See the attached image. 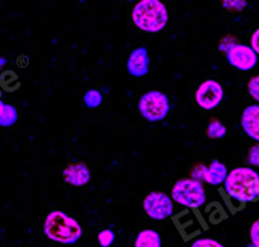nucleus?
<instances>
[{
    "label": "nucleus",
    "instance_id": "nucleus-25",
    "mask_svg": "<svg viewBox=\"0 0 259 247\" xmlns=\"http://www.w3.org/2000/svg\"><path fill=\"white\" fill-rule=\"evenodd\" d=\"M6 65V59L5 58H0V71H2V68Z\"/></svg>",
    "mask_w": 259,
    "mask_h": 247
},
{
    "label": "nucleus",
    "instance_id": "nucleus-23",
    "mask_svg": "<svg viewBox=\"0 0 259 247\" xmlns=\"http://www.w3.org/2000/svg\"><path fill=\"white\" fill-rule=\"evenodd\" d=\"M250 47L255 50V53L259 56V27L252 33V36H250Z\"/></svg>",
    "mask_w": 259,
    "mask_h": 247
},
{
    "label": "nucleus",
    "instance_id": "nucleus-7",
    "mask_svg": "<svg viewBox=\"0 0 259 247\" xmlns=\"http://www.w3.org/2000/svg\"><path fill=\"white\" fill-rule=\"evenodd\" d=\"M225 98L223 86L217 80H205L194 92L196 104L203 110H212L222 104Z\"/></svg>",
    "mask_w": 259,
    "mask_h": 247
},
{
    "label": "nucleus",
    "instance_id": "nucleus-24",
    "mask_svg": "<svg viewBox=\"0 0 259 247\" xmlns=\"http://www.w3.org/2000/svg\"><path fill=\"white\" fill-rule=\"evenodd\" d=\"M203 171H205V166H203V164L194 166L193 172H192V178L197 180V181H202V178H203Z\"/></svg>",
    "mask_w": 259,
    "mask_h": 247
},
{
    "label": "nucleus",
    "instance_id": "nucleus-5",
    "mask_svg": "<svg viewBox=\"0 0 259 247\" xmlns=\"http://www.w3.org/2000/svg\"><path fill=\"white\" fill-rule=\"evenodd\" d=\"M139 113L149 122L163 121L170 112V100L161 91H148L139 100Z\"/></svg>",
    "mask_w": 259,
    "mask_h": 247
},
{
    "label": "nucleus",
    "instance_id": "nucleus-20",
    "mask_svg": "<svg viewBox=\"0 0 259 247\" xmlns=\"http://www.w3.org/2000/svg\"><path fill=\"white\" fill-rule=\"evenodd\" d=\"M223 6L231 11H241L246 8V0H222Z\"/></svg>",
    "mask_w": 259,
    "mask_h": 247
},
{
    "label": "nucleus",
    "instance_id": "nucleus-11",
    "mask_svg": "<svg viewBox=\"0 0 259 247\" xmlns=\"http://www.w3.org/2000/svg\"><path fill=\"white\" fill-rule=\"evenodd\" d=\"M243 131L259 143V104L247 106L241 113Z\"/></svg>",
    "mask_w": 259,
    "mask_h": 247
},
{
    "label": "nucleus",
    "instance_id": "nucleus-17",
    "mask_svg": "<svg viewBox=\"0 0 259 247\" xmlns=\"http://www.w3.org/2000/svg\"><path fill=\"white\" fill-rule=\"evenodd\" d=\"M97 240H98V244H100V247H110L113 243H115L116 235H115L113 229H109V228H107V229H103V231H100V232H98Z\"/></svg>",
    "mask_w": 259,
    "mask_h": 247
},
{
    "label": "nucleus",
    "instance_id": "nucleus-9",
    "mask_svg": "<svg viewBox=\"0 0 259 247\" xmlns=\"http://www.w3.org/2000/svg\"><path fill=\"white\" fill-rule=\"evenodd\" d=\"M149 65H151V59L146 47H137L130 53L127 59V71L130 75L140 78L149 72Z\"/></svg>",
    "mask_w": 259,
    "mask_h": 247
},
{
    "label": "nucleus",
    "instance_id": "nucleus-21",
    "mask_svg": "<svg viewBox=\"0 0 259 247\" xmlns=\"http://www.w3.org/2000/svg\"><path fill=\"white\" fill-rule=\"evenodd\" d=\"M247 158H249V163H250L252 166H255V168H259V143L253 145V146L250 148V151H249V155H247Z\"/></svg>",
    "mask_w": 259,
    "mask_h": 247
},
{
    "label": "nucleus",
    "instance_id": "nucleus-1",
    "mask_svg": "<svg viewBox=\"0 0 259 247\" xmlns=\"http://www.w3.org/2000/svg\"><path fill=\"white\" fill-rule=\"evenodd\" d=\"M42 231L50 241L66 246L75 244L83 235V228L78 220L61 210H53L46 216Z\"/></svg>",
    "mask_w": 259,
    "mask_h": 247
},
{
    "label": "nucleus",
    "instance_id": "nucleus-10",
    "mask_svg": "<svg viewBox=\"0 0 259 247\" xmlns=\"http://www.w3.org/2000/svg\"><path fill=\"white\" fill-rule=\"evenodd\" d=\"M62 178L66 184L72 187H84L91 181V169L86 163L75 161L68 164L62 171Z\"/></svg>",
    "mask_w": 259,
    "mask_h": 247
},
{
    "label": "nucleus",
    "instance_id": "nucleus-12",
    "mask_svg": "<svg viewBox=\"0 0 259 247\" xmlns=\"http://www.w3.org/2000/svg\"><path fill=\"white\" fill-rule=\"evenodd\" d=\"M229 171L226 168V164H223L222 161L219 160H212L209 163V166H205V171H203V178L202 181L206 183L209 185H223L226 177H228Z\"/></svg>",
    "mask_w": 259,
    "mask_h": 247
},
{
    "label": "nucleus",
    "instance_id": "nucleus-4",
    "mask_svg": "<svg viewBox=\"0 0 259 247\" xmlns=\"http://www.w3.org/2000/svg\"><path fill=\"white\" fill-rule=\"evenodd\" d=\"M170 197L175 203L186 208H200L206 202V191L202 181L194 178L178 180L170 191Z\"/></svg>",
    "mask_w": 259,
    "mask_h": 247
},
{
    "label": "nucleus",
    "instance_id": "nucleus-18",
    "mask_svg": "<svg viewBox=\"0 0 259 247\" xmlns=\"http://www.w3.org/2000/svg\"><path fill=\"white\" fill-rule=\"evenodd\" d=\"M247 91H249L250 97H252L255 101H258L259 104V75H255V77H252V78L249 80V83H247Z\"/></svg>",
    "mask_w": 259,
    "mask_h": 247
},
{
    "label": "nucleus",
    "instance_id": "nucleus-15",
    "mask_svg": "<svg viewBox=\"0 0 259 247\" xmlns=\"http://www.w3.org/2000/svg\"><path fill=\"white\" fill-rule=\"evenodd\" d=\"M226 127L225 124L219 119H212L209 121L208 127H206V136L212 140H217V139H223L226 136Z\"/></svg>",
    "mask_w": 259,
    "mask_h": 247
},
{
    "label": "nucleus",
    "instance_id": "nucleus-26",
    "mask_svg": "<svg viewBox=\"0 0 259 247\" xmlns=\"http://www.w3.org/2000/svg\"><path fill=\"white\" fill-rule=\"evenodd\" d=\"M127 2H136V3H137L139 0H127Z\"/></svg>",
    "mask_w": 259,
    "mask_h": 247
},
{
    "label": "nucleus",
    "instance_id": "nucleus-6",
    "mask_svg": "<svg viewBox=\"0 0 259 247\" xmlns=\"http://www.w3.org/2000/svg\"><path fill=\"white\" fill-rule=\"evenodd\" d=\"M145 214L152 220H166L175 213L174 199L164 191H151L142 202Z\"/></svg>",
    "mask_w": 259,
    "mask_h": 247
},
{
    "label": "nucleus",
    "instance_id": "nucleus-8",
    "mask_svg": "<svg viewBox=\"0 0 259 247\" xmlns=\"http://www.w3.org/2000/svg\"><path fill=\"white\" fill-rule=\"evenodd\" d=\"M258 55L250 46L246 44H232L226 50V61L231 66L240 71H250L258 63Z\"/></svg>",
    "mask_w": 259,
    "mask_h": 247
},
{
    "label": "nucleus",
    "instance_id": "nucleus-27",
    "mask_svg": "<svg viewBox=\"0 0 259 247\" xmlns=\"http://www.w3.org/2000/svg\"><path fill=\"white\" fill-rule=\"evenodd\" d=\"M249 247H256V246H253V244H252V243H250V244H249Z\"/></svg>",
    "mask_w": 259,
    "mask_h": 247
},
{
    "label": "nucleus",
    "instance_id": "nucleus-13",
    "mask_svg": "<svg viewBox=\"0 0 259 247\" xmlns=\"http://www.w3.org/2000/svg\"><path fill=\"white\" fill-rule=\"evenodd\" d=\"M134 247H163V240L155 229H142L134 238Z\"/></svg>",
    "mask_w": 259,
    "mask_h": 247
},
{
    "label": "nucleus",
    "instance_id": "nucleus-22",
    "mask_svg": "<svg viewBox=\"0 0 259 247\" xmlns=\"http://www.w3.org/2000/svg\"><path fill=\"white\" fill-rule=\"evenodd\" d=\"M250 243L259 247V219L255 220L250 226Z\"/></svg>",
    "mask_w": 259,
    "mask_h": 247
},
{
    "label": "nucleus",
    "instance_id": "nucleus-19",
    "mask_svg": "<svg viewBox=\"0 0 259 247\" xmlns=\"http://www.w3.org/2000/svg\"><path fill=\"white\" fill-rule=\"evenodd\" d=\"M190 247H225L220 241L214 238H197L190 244Z\"/></svg>",
    "mask_w": 259,
    "mask_h": 247
},
{
    "label": "nucleus",
    "instance_id": "nucleus-14",
    "mask_svg": "<svg viewBox=\"0 0 259 247\" xmlns=\"http://www.w3.org/2000/svg\"><path fill=\"white\" fill-rule=\"evenodd\" d=\"M17 121H18V110H17V107L9 104V103H5L0 98V127L9 128L14 124H17Z\"/></svg>",
    "mask_w": 259,
    "mask_h": 247
},
{
    "label": "nucleus",
    "instance_id": "nucleus-3",
    "mask_svg": "<svg viewBox=\"0 0 259 247\" xmlns=\"http://www.w3.org/2000/svg\"><path fill=\"white\" fill-rule=\"evenodd\" d=\"M131 20L139 30L158 33L166 27L169 12L161 0H139L131 11Z\"/></svg>",
    "mask_w": 259,
    "mask_h": 247
},
{
    "label": "nucleus",
    "instance_id": "nucleus-2",
    "mask_svg": "<svg viewBox=\"0 0 259 247\" xmlns=\"http://www.w3.org/2000/svg\"><path fill=\"white\" fill-rule=\"evenodd\" d=\"M223 188L229 197L238 202H256L259 200V174L252 168H235L228 174Z\"/></svg>",
    "mask_w": 259,
    "mask_h": 247
},
{
    "label": "nucleus",
    "instance_id": "nucleus-16",
    "mask_svg": "<svg viewBox=\"0 0 259 247\" xmlns=\"http://www.w3.org/2000/svg\"><path fill=\"white\" fill-rule=\"evenodd\" d=\"M83 103L88 109H97L103 104V94L98 89H89L83 95Z\"/></svg>",
    "mask_w": 259,
    "mask_h": 247
}]
</instances>
